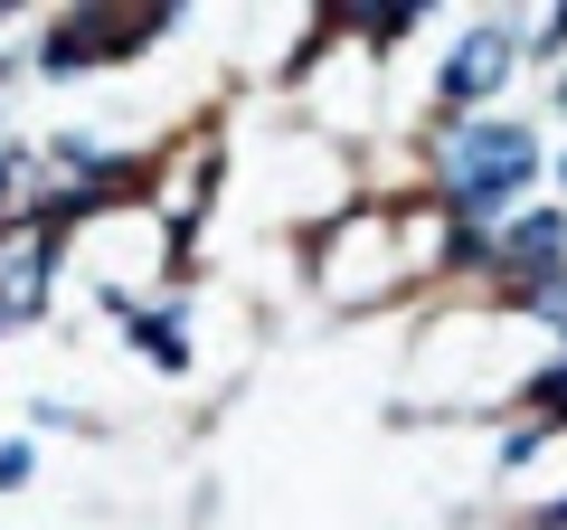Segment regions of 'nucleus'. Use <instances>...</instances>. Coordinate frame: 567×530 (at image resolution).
Instances as JSON below:
<instances>
[{
	"label": "nucleus",
	"mask_w": 567,
	"mask_h": 530,
	"mask_svg": "<svg viewBox=\"0 0 567 530\" xmlns=\"http://www.w3.org/2000/svg\"><path fill=\"white\" fill-rule=\"evenodd\" d=\"M529 171H539V143H529V123H454L445 143H435V190H445L454 227H483L502 218L511 200L529 190Z\"/></svg>",
	"instance_id": "nucleus-1"
},
{
	"label": "nucleus",
	"mask_w": 567,
	"mask_h": 530,
	"mask_svg": "<svg viewBox=\"0 0 567 530\" xmlns=\"http://www.w3.org/2000/svg\"><path fill=\"white\" fill-rule=\"evenodd\" d=\"M171 20L181 10H66V20H48L20 48V67H39L48 85H76V77H104V67L142 58L152 39H171Z\"/></svg>",
	"instance_id": "nucleus-2"
},
{
	"label": "nucleus",
	"mask_w": 567,
	"mask_h": 530,
	"mask_svg": "<svg viewBox=\"0 0 567 530\" xmlns=\"http://www.w3.org/2000/svg\"><path fill=\"white\" fill-rule=\"evenodd\" d=\"M66 256H76V246L48 237V227H20V237H0V342H20V332H39V323H48Z\"/></svg>",
	"instance_id": "nucleus-3"
},
{
	"label": "nucleus",
	"mask_w": 567,
	"mask_h": 530,
	"mask_svg": "<svg viewBox=\"0 0 567 530\" xmlns=\"http://www.w3.org/2000/svg\"><path fill=\"white\" fill-rule=\"evenodd\" d=\"M492 275H502L511 294H529V304H539V294H558V275H567V218H511L502 237H492Z\"/></svg>",
	"instance_id": "nucleus-4"
},
{
	"label": "nucleus",
	"mask_w": 567,
	"mask_h": 530,
	"mask_svg": "<svg viewBox=\"0 0 567 530\" xmlns=\"http://www.w3.org/2000/svg\"><path fill=\"white\" fill-rule=\"evenodd\" d=\"M511 58H520V39H511V29H492V20L464 29V48H454L445 77H435V114H445V123H473V114H483V95L511 77Z\"/></svg>",
	"instance_id": "nucleus-5"
},
{
	"label": "nucleus",
	"mask_w": 567,
	"mask_h": 530,
	"mask_svg": "<svg viewBox=\"0 0 567 530\" xmlns=\"http://www.w3.org/2000/svg\"><path fill=\"white\" fill-rule=\"evenodd\" d=\"M114 332H123V342H133L152 369L189 379V323H181V304H123V313H114Z\"/></svg>",
	"instance_id": "nucleus-6"
},
{
	"label": "nucleus",
	"mask_w": 567,
	"mask_h": 530,
	"mask_svg": "<svg viewBox=\"0 0 567 530\" xmlns=\"http://www.w3.org/2000/svg\"><path fill=\"white\" fill-rule=\"evenodd\" d=\"M29 483H39V436H0V492L20 502Z\"/></svg>",
	"instance_id": "nucleus-7"
},
{
	"label": "nucleus",
	"mask_w": 567,
	"mask_h": 530,
	"mask_svg": "<svg viewBox=\"0 0 567 530\" xmlns=\"http://www.w3.org/2000/svg\"><path fill=\"white\" fill-rule=\"evenodd\" d=\"M539 530H567V502H548V511H539Z\"/></svg>",
	"instance_id": "nucleus-8"
}]
</instances>
